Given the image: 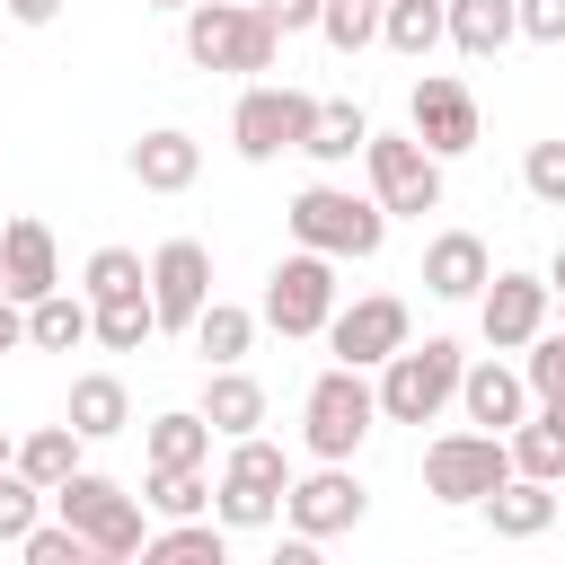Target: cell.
Returning <instances> with one entry per match:
<instances>
[{
  "instance_id": "cell-11",
  "label": "cell",
  "mask_w": 565,
  "mask_h": 565,
  "mask_svg": "<svg viewBox=\"0 0 565 565\" xmlns=\"http://www.w3.org/2000/svg\"><path fill=\"white\" fill-rule=\"evenodd\" d=\"M362 512H371V494H362L353 459H318V468L291 477V494H282V521H291V539H309V547L362 530Z\"/></svg>"
},
{
  "instance_id": "cell-40",
  "label": "cell",
  "mask_w": 565,
  "mask_h": 565,
  "mask_svg": "<svg viewBox=\"0 0 565 565\" xmlns=\"http://www.w3.org/2000/svg\"><path fill=\"white\" fill-rule=\"evenodd\" d=\"M521 35H530V44H556V53H565V0H521Z\"/></svg>"
},
{
  "instance_id": "cell-15",
  "label": "cell",
  "mask_w": 565,
  "mask_h": 565,
  "mask_svg": "<svg viewBox=\"0 0 565 565\" xmlns=\"http://www.w3.org/2000/svg\"><path fill=\"white\" fill-rule=\"evenodd\" d=\"M547 309H556V282L547 274H494L486 291H477V327H486V344L494 353H521L530 335H547Z\"/></svg>"
},
{
  "instance_id": "cell-48",
  "label": "cell",
  "mask_w": 565,
  "mask_h": 565,
  "mask_svg": "<svg viewBox=\"0 0 565 565\" xmlns=\"http://www.w3.org/2000/svg\"><path fill=\"white\" fill-rule=\"evenodd\" d=\"M556 318H565V291H556Z\"/></svg>"
},
{
  "instance_id": "cell-36",
  "label": "cell",
  "mask_w": 565,
  "mask_h": 565,
  "mask_svg": "<svg viewBox=\"0 0 565 565\" xmlns=\"http://www.w3.org/2000/svg\"><path fill=\"white\" fill-rule=\"evenodd\" d=\"M18 556H26V565H88V539L53 512V521H35V530L18 539Z\"/></svg>"
},
{
  "instance_id": "cell-38",
  "label": "cell",
  "mask_w": 565,
  "mask_h": 565,
  "mask_svg": "<svg viewBox=\"0 0 565 565\" xmlns=\"http://www.w3.org/2000/svg\"><path fill=\"white\" fill-rule=\"evenodd\" d=\"M318 35H327L335 53H362V44H380V9H353V0H327V18H318Z\"/></svg>"
},
{
  "instance_id": "cell-32",
  "label": "cell",
  "mask_w": 565,
  "mask_h": 565,
  "mask_svg": "<svg viewBox=\"0 0 565 565\" xmlns=\"http://www.w3.org/2000/svg\"><path fill=\"white\" fill-rule=\"evenodd\" d=\"M141 503H150L159 521H185V512H212V477H203V468H150V486H141Z\"/></svg>"
},
{
  "instance_id": "cell-21",
  "label": "cell",
  "mask_w": 565,
  "mask_h": 565,
  "mask_svg": "<svg viewBox=\"0 0 565 565\" xmlns=\"http://www.w3.org/2000/svg\"><path fill=\"white\" fill-rule=\"evenodd\" d=\"M477 512L494 521V539H547V521H556V486H547V477H521V468H512V477H503V486H494V494H486Z\"/></svg>"
},
{
  "instance_id": "cell-20",
  "label": "cell",
  "mask_w": 565,
  "mask_h": 565,
  "mask_svg": "<svg viewBox=\"0 0 565 565\" xmlns=\"http://www.w3.org/2000/svg\"><path fill=\"white\" fill-rule=\"evenodd\" d=\"M212 415L203 406H168V415H150L141 424V459L150 468H212Z\"/></svg>"
},
{
  "instance_id": "cell-14",
  "label": "cell",
  "mask_w": 565,
  "mask_h": 565,
  "mask_svg": "<svg viewBox=\"0 0 565 565\" xmlns=\"http://www.w3.org/2000/svg\"><path fill=\"white\" fill-rule=\"evenodd\" d=\"M327 344H335V362L380 371L397 344H415V309H406L397 291H362V300H344V309L327 318Z\"/></svg>"
},
{
  "instance_id": "cell-7",
  "label": "cell",
  "mask_w": 565,
  "mask_h": 565,
  "mask_svg": "<svg viewBox=\"0 0 565 565\" xmlns=\"http://www.w3.org/2000/svg\"><path fill=\"white\" fill-rule=\"evenodd\" d=\"M344 309V282H335V256H318V247H291L274 274H265V327L274 335H291V344H309V335H327V318Z\"/></svg>"
},
{
  "instance_id": "cell-3",
  "label": "cell",
  "mask_w": 565,
  "mask_h": 565,
  "mask_svg": "<svg viewBox=\"0 0 565 565\" xmlns=\"http://www.w3.org/2000/svg\"><path fill=\"white\" fill-rule=\"evenodd\" d=\"M53 512L88 539L97 565H124V556L150 547V503H132V494H124L115 477H97V468H71V477L53 486Z\"/></svg>"
},
{
  "instance_id": "cell-39",
  "label": "cell",
  "mask_w": 565,
  "mask_h": 565,
  "mask_svg": "<svg viewBox=\"0 0 565 565\" xmlns=\"http://www.w3.org/2000/svg\"><path fill=\"white\" fill-rule=\"evenodd\" d=\"M265 18H274V35H318V18H327V0H256Z\"/></svg>"
},
{
  "instance_id": "cell-26",
  "label": "cell",
  "mask_w": 565,
  "mask_h": 565,
  "mask_svg": "<svg viewBox=\"0 0 565 565\" xmlns=\"http://www.w3.org/2000/svg\"><path fill=\"white\" fill-rule=\"evenodd\" d=\"M362 141H371V115H362L353 97H318V124H309V141H300V150H309L318 168H353V159H362Z\"/></svg>"
},
{
  "instance_id": "cell-41",
  "label": "cell",
  "mask_w": 565,
  "mask_h": 565,
  "mask_svg": "<svg viewBox=\"0 0 565 565\" xmlns=\"http://www.w3.org/2000/svg\"><path fill=\"white\" fill-rule=\"evenodd\" d=\"M18 344H26V300L0 291V353H18Z\"/></svg>"
},
{
  "instance_id": "cell-1",
  "label": "cell",
  "mask_w": 565,
  "mask_h": 565,
  "mask_svg": "<svg viewBox=\"0 0 565 565\" xmlns=\"http://www.w3.org/2000/svg\"><path fill=\"white\" fill-rule=\"evenodd\" d=\"M291 238L300 247H318V256H335V265H362V256H380L388 247V212H380V194H353V185H300L291 194Z\"/></svg>"
},
{
  "instance_id": "cell-47",
  "label": "cell",
  "mask_w": 565,
  "mask_h": 565,
  "mask_svg": "<svg viewBox=\"0 0 565 565\" xmlns=\"http://www.w3.org/2000/svg\"><path fill=\"white\" fill-rule=\"evenodd\" d=\"M353 9H388V0H353Z\"/></svg>"
},
{
  "instance_id": "cell-6",
  "label": "cell",
  "mask_w": 565,
  "mask_h": 565,
  "mask_svg": "<svg viewBox=\"0 0 565 565\" xmlns=\"http://www.w3.org/2000/svg\"><path fill=\"white\" fill-rule=\"evenodd\" d=\"M503 477H512V441L486 433V424H459V433H433L424 441V494L450 503V512H477Z\"/></svg>"
},
{
  "instance_id": "cell-22",
  "label": "cell",
  "mask_w": 565,
  "mask_h": 565,
  "mask_svg": "<svg viewBox=\"0 0 565 565\" xmlns=\"http://www.w3.org/2000/svg\"><path fill=\"white\" fill-rule=\"evenodd\" d=\"M203 415H212L221 441L256 433V424H265V380H247L238 362H212V371H203Z\"/></svg>"
},
{
  "instance_id": "cell-46",
  "label": "cell",
  "mask_w": 565,
  "mask_h": 565,
  "mask_svg": "<svg viewBox=\"0 0 565 565\" xmlns=\"http://www.w3.org/2000/svg\"><path fill=\"white\" fill-rule=\"evenodd\" d=\"M141 9H194V0H141Z\"/></svg>"
},
{
  "instance_id": "cell-17",
  "label": "cell",
  "mask_w": 565,
  "mask_h": 565,
  "mask_svg": "<svg viewBox=\"0 0 565 565\" xmlns=\"http://www.w3.org/2000/svg\"><path fill=\"white\" fill-rule=\"evenodd\" d=\"M124 177H132L141 194H185V185L203 177V141L177 132V124H159V132H141V141L124 150Z\"/></svg>"
},
{
  "instance_id": "cell-9",
  "label": "cell",
  "mask_w": 565,
  "mask_h": 565,
  "mask_svg": "<svg viewBox=\"0 0 565 565\" xmlns=\"http://www.w3.org/2000/svg\"><path fill=\"white\" fill-rule=\"evenodd\" d=\"M309 124H318V97H309V88H265V79H247L238 106H230V150H238L247 168H265V159L300 150Z\"/></svg>"
},
{
  "instance_id": "cell-16",
  "label": "cell",
  "mask_w": 565,
  "mask_h": 565,
  "mask_svg": "<svg viewBox=\"0 0 565 565\" xmlns=\"http://www.w3.org/2000/svg\"><path fill=\"white\" fill-rule=\"evenodd\" d=\"M0 291H9V300H44V291H62V247H53V230H44L35 212L0 221Z\"/></svg>"
},
{
  "instance_id": "cell-23",
  "label": "cell",
  "mask_w": 565,
  "mask_h": 565,
  "mask_svg": "<svg viewBox=\"0 0 565 565\" xmlns=\"http://www.w3.org/2000/svg\"><path fill=\"white\" fill-rule=\"evenodd\" d=\"M97 335V300L88 291H44V300H26V344L35 353H71V344H88Z\"/></svg>"
},
{
  "instance_id": "cell-19",
  "label": "cell",
  "mask_w": 565,
  "mask_h": 565,
  "mask_svg": "<svg viewBox=\"0 0 565 565\" xmlns=\"http://www.w3.org/2000/svg\"><path fill=\"white\" fill-rule=\"evenodd\" d=\"M486 282H494V256H486L477 230H441V238L424 247V291H433V300H477Z\"/></svg>"
},
{
  "instance_id": "cell-10",
  "label": "cell",
  "mask_w": 565,
  "mask_h": 565,
  "mask_svg": "<svg viewBox=\"0 0 565 565\" xmlns=\"http://www.w3.org/2000/svg\"><path fill=\"white\" fill-rule=\"evenodd\" d=\"M362 168H371V194H380L388 221H424V212H441V159H433L415 132H380V124H371Z\"/></svg>"
},
{
  "instance_id": "cell-5",
  "label": "cell",
  "mask_w": 565,
  "mask_h": 565,
  "mask_svg": "<svg viewBox=\"0 0 565 565\" xmlns=\"http://www.w3.org/2000/svg\"><path fill=\"white\" fill-rule=\"evenodd\" d=\"M459 371H468V353L450 335L397 344L380 362V424H433L441 406H459Z\"/></svg>"
},
{
  "instance_id": "cell-27",
  "label": "cell",
  "mask_w": 565,
  "mask_h": 565,
  "mask_svg": "<svg viewBox=\"0 0 565 565\" xmlns=\"http://www.w3.org/2000/svg\"><path fill=\"white\" fill-rule=\"evenodd\" d=\"M380 44L406 53V62H424L433 44H450V0H388L380 9Z\"/></svg>"
},
{
  "instance_id": "cell-12",
  "label": "cell",
  "mask_w": 565,
  "mask_h": 565,
  "mask_svg": "<svg viewBox=\"0 0 565 565\" xmlns=\"http://www.w3.org/2000/svg\"><path fill=\"white\" fill-rule=\"evenodd\" d=\"M406 132L433 150V159H468L486 141V115H477V88L450 79V71H424L415 97H406Z\"/></svg>"
},
{
  "instance_id": "cell-35",
  "label": "cell",
  "mask_w": 565,
  "mask_h": 565,
  "mask_svg": "<svg viewBox=\"0 0 565 565\" xmlns=\"http://www.w3.org/2000/svg\"><path fill=\"white\" fill-rule=\"evenodd\" d=\"M521 380H530V397H539V406H565V327L521 344Z\"/></svg>"
},
{
  "instance_id": "cell-45",
  "label": "cell",
  "mask_w": 565,
  "mask_h": 565,
  "mask_svg": "<svg viewBox=\"0 0 565 565\" xmlns=\"http://www.w3.org/2000/svg\"><path fill=\"white\" fill-rule=\"evenodd\" d=\"M539 415H547V424H556V433H565V406H539Z\"/></svg>"
},
{
  "instance_id": "cell-44",
  "label": "cell",
  "mask_w": 565,
  "mask_h": 565,
  "mask_svg": "<svg viewBox=\"0 0 565 565\" xmlns=\"http://www.w3.org/2000/svg\"><path fill=\"white\" fill-rule=\"evenodd\" d=\"M9 459H18V433H9V424H0V468H9Z\"/></svg>"
},
{
  "instance_id": "cell-43",
  "label": "cell",
  "mask_w": 565,
  "mask_h": 565,
  "mask_svg": "<svg viewBox=\"0 0 565 565\" xmlns=\"http://www.w3.org/2000/svg\"><path fill=\"white\" fill-rule=\"evenodd\" d=\"M547 282H556V291H565V247H556V256H547Z\"/></svg>"
},
{
  "instance_id": "cell-42",
  "label": "cell",
  "mask_w": 565,
  "mask_h": 565,
  "mask_svg": "<svg viewBox=\"0 0 565 565\" xmlns=\"http://www.w3.org/2000/svg\"><path fill=\"white\" fill-rule=\"evenodd\" d=\"M0 9H9L18 26H53V18H62V0H0Z\"/></svg>"
},
{
  "instance_id": "cell-28",
  "label": "cell",
  "mask_w": 565,
  "mask_h": 565,
  "mask_svg": "<svg viewBox=\"0 0 565 565\" xmlns=\"http://www.w3.org/2000/svg\"><path fill=\"white\" fill-rule=\"evenodd\" d=\"M79 441H88V433H79L71 415H62V424H35V433H18V459H9V468H26V477L53 494V486L79 468Z\"/></svg>"
},
{
  "instance_id": "cell-8",
  "label": "cell",
  "mask_w": 565,
  "mask_h": 565,
  "mask_svg": "<svg viewBox=\"0 0 565 565\" xmlns=\"http://www.w3.org/2000/svg\"><path fill=\"white\" fill-rule=\"evenodd\" d=\"M282 494H291V459L265 433H238L230 459H221V477H212V512L230 530H265V521H282Z\"/></svg>"
},
{
  "instance_id": "cell-33",
  "label": "cell",
  "mask_w": 565,
  "mask_h": 565,
  "mask_svg": "<svg viewBox=\"0 0 565 565\" xmlns=\"http://www.w3.org/2000/svg\"><path fill=\"white\" fill-rule=\"evenodd\" d=\"M79 291H88V300H124V291H150V265H141L132 247H97V256L79 265Z\"/></svg>"
},
{
  "instance_id": "cell-4",
  "label": "cell",
  "mask_w": 565,
  "mask_h": 565,
  "mask_svg": "<svg viewBox=\"0 0 565 565\" xmlns=\"http://www.w3.org/2000/svg\"><path fill=\"white\" fill-rule=\"evenodd\" d=\"M371 424H380V380L353 371V362H327V371L309 380V397H300V441H309V459H353V450L371 441Z\"/></svg>"
},
{
  "instance_id": "cell-37",
  "label": "cell",
  "mask_w": 565,
  "mask_h": 565,
  "mask_svg": "<svg viewBox=\"0 0 565 565\" xmlns=\"http://www.w3.org/2000/svg\"><path fill=\"white\" fill-rule=\"evenodd\" d=\"M521 185H530V203L565 212V141H530V159H521Z\"/></svg>"
},
{
  "instance_id": "cell-31",
  "label": "cell",
  "mask_w": 565,
  "mask_h": 565,
  "mask_svg": "<svg viewBox=\"0 0 565 565\" xmlns=\"http://www.w3.org/2000/svg\"><path fill=\"white\" fill-rule=\"evenodd\" d=\"M503 441H512V468H521V477H547V486H565V433H556L547 415H521Z\"/></svg>"
},
{
  "instance_id": "cell-25",
  "label": "cell",
  "mask_w": 565,
  "mask_h": 565,
  "mask_svg": "<svg viewBox=\"0 0 565 565\" xmlns=\"http://www.w3.org/2000/svg\"><path fill=\"white\" fill-rule=\"evenodd\" d=\"M521 35V0H450V44L468 62H494Z\"/></svg>"
},
{
  "instance_id": "cell-24",
  "label": "cell",
  "mask_w": 565,
  "mask_h": 565,
  "mask_svg": "<svg viewBox=\"0 0 565 565\" xmlns=\"http://www.w3.org/2000/svg\"><path fill=\"white\" fill-rule=\"evenodd\" d=\"M62 415H71V424H79L88 441H115V433L132 424V388H124L115 371H79V380H71V406H62Z\"/></svg>"
},
{
  "instance_id": "cell-34",
  "label": "cell",
  "mask_w": 565,
  "mask_h": 565,
  "mask_svg": "<svg viewBox=\"0 0 565 565\" xmlns=\"http://www.w3.org/2000/svg\"><path fill=\"white\" fill-rule=\"evenodd\" d=\"M44 503H53V494H44L26 468H0V547H18V539L44 521Z\"/></svg>"
},
{
  "instance_id": "cell-30",
  "label": "cell",
  "mask_w": 565,
  "mask_h": 565,
  "mask_svg": "<svg viewBox=\"0 0 565 565\" xmlns=\"http://www.w3.org/2000/svg\"><path fill=\"white\" fill-rule=\"evenodd\" d=\"M150 335H159V309H150V291L97 300V344H106V353H141Z\"/></svg>"
},
{
  "instance_id": "cell-13",
  "label": "cell",
  "mask_w": 565,
  "mask_h": 565,
  "mask_svg": "<svg viewBox=\"0 0 565 565\" xmlns=\"http://www.w3.org/2000/svg\"><path fill=\"white\" fill-rule=\"evenodd\" d=\"M212 300V247L203 238H159L150 247V309H159V335H194Z\"/></svg>"
},
{
  "instance_id": "cell-2",
  "label": "cell",
  "mask_w": 565,
  "mask_h": 565,
  "mask_svg": "<svg viewBox=\"0 0 565 565\" xmlns=\"http://www.w3.org/2000/svg\"><path fill=\"white\" fill-rule=\"evenodd\" d=\"M274 53H282V35H274V18L256 0H194L185 9V62L194 71L256 79V71H274Z\"/></svg>"
},
{
  "instance_id": "cell-18",
  "label": "cell",
  "mask_w": 565,
  "mask_h": 565,
  "mask_svg": "<svg viewBox=\"0 0 565 565\" xmlns=\"http://www.w3.org/2000/svg\"><path fill=\"white\" fill-rule=\"evenodd\" d=\"M530 406H539V397H530V380H521L512 362H494V353H486V362H468V371H459V415H468V424L512 433Z\"/></svg>"
},
{
  "instance_id": "cell-29",
  "label": "cell",
  "mask_w": 565,
  "mask_h": 565,
  "mask_svg": "<svg viewBox=\"0 0 565 565\" xmlns=\"http://www.w3.org/2000/svg\"><path fill=\"white\" fill-rule=\"evenodd\" d=\"M247 344H256V309H238V300H203V318H194V353H203V371H212V362H247Z\"/></svg>"
}]
</instances>
